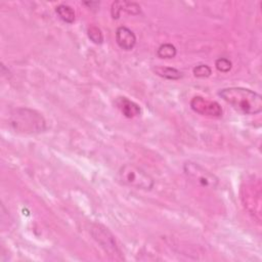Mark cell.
Returning <instances> with one entry per match:
<instances>
[{
	"label": "cell",
	"mask_w": 262,
	"mask_h": 262,
	"mask_svg": "<svg viewBox=\"0 0 262 262\" xmlns=\"http://www.w3.org/2000/svg\"><path fill=\"white\" fill-rule=\"evenodd\" d=\"M232 63L228 58L219 57L215 60V68L220 73H228L231 70Z\"/></svg>",
	"instance_id": "9a60e30c"
},
{
	"label": "cell",
	"mask_w": 262,
	"mask_h": 262,
	"mask_svg": "<svg viewBox=\"0 0 262 262\" xmlns=\"http://www.w3.org/2000/svg\"><path fill=\"white\" fill-rule=\"evenodd\" d=\"M183 172L191 182L203 188L215 189L219 184L218 177L198 163L185 162L183 164Z\"/></svg>",
	"instance_id": "277c9868"
},
{
	"label": "cell",
	"mask_w": 262,
	"mask_h": 262,
	"mask_svg": "<svg viewBox=\"0 0 262 262\" xmlns=\"http://www.w3.org/2000/svg\"><path fill=\"white\" fill-rule=\"evenodd\" d=\"M219 96L235 111L244 115H257L262 111V96L244 87H227L218 92Z\"/></svg>",
	"instance_id": "6da1fadb"
},
{
	"label": "cell",
	"mask_w": 262,
	"mask_h": 262,
	"mask_svg": "<svg viewBox=\"0 0 262 262\" xmlns=\"http://www.w3.org/2000/svg\"><path fill=\"white\" fill-rule=\"evenodd\" d=\"M55 12L58 15V17L67 23V24H73L75 21L76 18V14H75V10L68 4H58L55 7Z\"/></svg>",
	"instance_id": "8fae6325"
},
{
	"label": "cell",
	"mask_w": 262,
	"mask_h": 262,
	"mask_svg": "<svg viewBox=\"0 0 262 262\" xmlns=\"http://www.w3.org/2000/svg\"><path fill=\"white\" fill-rule=\"evenodd\" d=\"M116 42L120 48L129 51L136 45V36L134 32L126 26H120L116 30Z\"/></svg>",
	"instance_id": "52a82bcc"
},
{
	"label": "cell",
	"mask_w": 262,
	"mask_h": 262,
	"mask_svg": "<svg viewBox=\"0 0 262 262\" xmlns=\"http://www.w3.org/2000/svg\"><path fill=\"white\" fill-rule=\"evenodd\" d=\"M115 104L126 118L132 119V118L140 116V114H141L140 106L136 102H134L133 100H131L125 96L118 97L115 101Z\"/></svg>",
	"instance_id": "9c48e42d"
},
{
	"label": "cell",
	"mask_w": 262,
	"mask_h": 262,
	"mask_svg": "<svg viewBox=\"0 0 262 262\" xmlns=\"http://www.w3.org/2000/svg\"><path fill=\"white\" fill-rule=\"evenodd\" d=\"M189 105L196 114L210 118H220L223 113L221 105L217 101L210 100L203 96L192 97Z\"/></svg>",
	"instance_id": "5b68a950"
},
{
	"label": "cell",
	"mask_w": 262,
	"mask_h": 262,
	"mask_svg": "<svg viewBox=\"0 0 262 262\" xmlns=\"http://www.w3.org/2000/svg\"><path fill=\"white\" fill-rule=\"evenodd\" d=\"M123 12H126L131 15H137L141 12L140 6L131 1H126V0H121V1H115L112 3L111 6V15L114 19L120 18L121 14Z\"/></svg>",
	"instance_id": "ba28073f"
},
{
	"label": "cell",
	"mask_w": 262,
	"mask_h": 262,
	"mask_svg": "<svg viewBox=\"0 0 262 262\" xmlns=\"http://www.w3.org/2000/svg\"><path fill=\"white\" fill-rule=\"evenodd\" d=\"M119 178L127 186L149 191L155 186L154 178L134 164H125L119 169Z\"/></svg>",
	"instance_id": "3957f363"
},
{
	"label": "cell",
	"mask_w": 262,
	"mask_h": 262,
	"mask_svg": "<svg viewBox=\"0 0 262 262\" xmlns=\"http://www.w3.org/2000/svg\"><path fill=\"white\" fill-rule=\"evenodd\" d=\"M91 234L94 239L111 255H120V250L116 244L114 235L107 228L100 224H93L91 227Z\"/></svg>",
	"instance_id": "8992f818"
},
{
	"label": "cell",
	"mask_w": 262,
	"mask_h": 262,
	"mask_svg": "<svg viewBox=\"0 0 262 262\" xmlns=\"http://www.w3.org/2000/svg\"><path fill=\"white\" fill-rule=\"evenodd\" d=\"M176 54H177V49L171 43H164L160 45L159 48L157 49V55L160 58L170 59V58H174Z\"/></svg>",
	"instance_id": "7c38bea8"
},
{
	"label": "cell",
	"mask_w": 262,
	"mask_h": 262,
	"mask_svg": "<svg viewBox=\"0 0 262 262\" xmlns=\"http://www.w3.org/2000/svg\"><path fill=\"white\" fill-rule=\"evenodd\" d=\"M192 73L196 78H207L211 76L212 69L208 64H198L192 69Z\"/></svg>",
	"instance_id": "5bb4252c"
},
{
	"label": "cell",
	"mask_w": 262,
	"mask_h": 262,
	"mask_svg": "<svg viewBox=\"0 0 262 262\" xmlns=\"http://www.w3.org/2000/svg\"><path fill=\"white\" fill-rule=\"evenodd\" d=\"M154 72L158 76L168 80H179L183 76L181 71L172 67H156L154 69Z\"/></svg>",
	"instance_id": "30bf717a"
},
{
	"label": "cell",
	"mask_w": 262,
	"mask_h": 262,
	"mask_svg": "<svg viewBox=\"0 0 262 262\" xmlns=\"http://www.w3.org/2000/svg\"><path fill=\"white\" fill-rule=\"evenodd\" d=\"M87 35H88V38L95 44H101L103 42V34L101 30L94 25H91L88 28Z\"/></svg>",
	"instance_id": "4fadbf2b"
},
{
	"label": "cell",
	"mask_w": 262,
	"mask_h": 262,
	"mask_svg": "<svg viewBox=\"0 0 262 262\" xmlns=\"http://www.w3.org/2000/svg\"><path fill=\"white\" fill-rule=\"evenodd\" d=\"M9 125L17 133L39 134L46 130L44 117L35 110L18 107L13 110L9 116Z\"/></svg>",
	"instance_id": "7a4b0ae2"
}]
</instances>
